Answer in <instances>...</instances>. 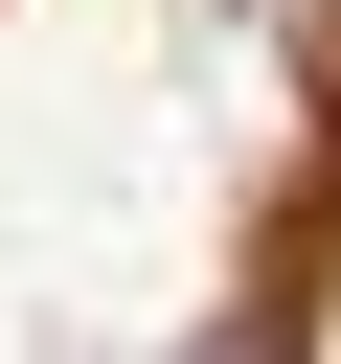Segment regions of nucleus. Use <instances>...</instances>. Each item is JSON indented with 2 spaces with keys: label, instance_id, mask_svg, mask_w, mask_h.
I'll return each mask as SVG.
<instances>
[]
</instances>
